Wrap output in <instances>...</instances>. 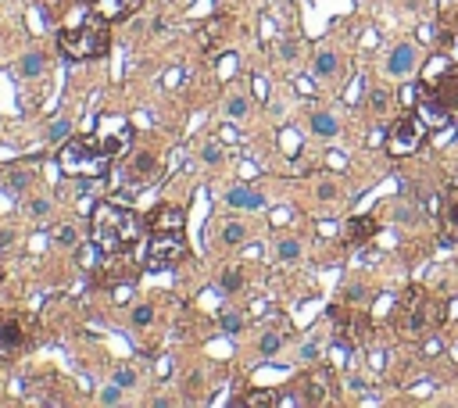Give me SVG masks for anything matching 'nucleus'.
<instances>
[{"label":"nucleus","instance_id":"2eb2a0df","mask_svg":"<svg viewBox=\"0 0 458 408\" xmlns=\"http://www.w3.org/2000/svg\"><path fill=\"white\" fill-rule=\"evenodd\" d=\"M311 129L322 133V136H333V133H337V118H333V115H315V118H311Z\"/></svg>","mask_w":458,"mask_h":408},{"label":"nucleus","instance_id":"393cba45","mask_svg":"<svg viewBox=\"0 0 458 408\" xmlns=\"http://www.w3.org/2000/svg\"><path fill=\"white\" fill-rule=\"evenodd\" d=\"M222 240H226V244H240V240H244V226H226V229H222Z\"/></svg>","mask_w":458,"mask_h":408},{"label":"nucleus","instance_id":"473e14b6","mask_svg":"<svg viewBox=\"0 0 458 408\" xmlns=\"http://www.w3.org/2000/svg\"><path fill=\"white\" fill-rule=\"evenodd\" d=\"M29 212H33V215H47V212H51V204H47V201H33V204H29Z\"/></svg>","mask_w":458,"mask_h":408},{"label":"nucleus","instance_id":"e433bc0d","mask_svg":"<svg viewBox=\"0 0 458 408\" xmlns=\"http://www.w3.org/2000/svg\"><path fill=\"white\" fill-rule=\"evenodd\" d=\"M455 190H458V186H455Z\"/></svg>","mask_w":458,"mask_h":408},{"label":"nucleus","instance_id":"5701e85b","mask_svg":"<svg viewBox=\"0 0 458 408\" xmlns=\"http://www.w3.org/2000/svg\"><path fill=\"white\" fill-rule=\"evenodd\" d=\"M218 287H222V290H240V272H222Z\"/></svg>","mask_w":458,"mask_h":408},{"label":"nucleus","instance_id":"6ab92c4d","mask_svg":"<svg viewBox=\"0 0 458 408\" xmlns=\"http://www.w3.org/2000/svg\"><path fill=\"white\" fill-rule=\"evenodd\" d=\"M297 255H301V244H297V240H283L279 244V258L283 262H294Z\"/></svg>","mask_w":458,"mask_h":408},{"label":"nucleus","instance_id":"7ed1b4c3","mask_svg":"<svg viewBox=\"0 0 458 408\" xmlns=\"http://www.w3.org/2000/svg\"><path fill=\"white\" fill-rule=\"evenodd\" d=\"M107 158L112 154L104 151L97 136H72V140H65V147L58 154L61 172H68V176H104Z\"/></svg>","mask_w":458,"mask_h":408},{"label":"nucleus","instance_id":"f8f14e48","mask_svg":"<svg viewBox=\"0 0 458 408\" xmlns=\"http://www.w3.org/2000/svg\"><path fill=\"white\" fill-rule=\"evenodd\" d=\"M229 204L233 208H262V194L247 190V186H236V190H229Z\"/></svg>","mask_w":458,"mask_h":408},{"label":"nucleus","instance_id":"39448f33","mask_svg":"<svg viewBox=\"0 0 458 408\" xmlns=\"http://www.w3.org/2000/svg\"><path fill=\"white\" fill-rule=\"evenodd\" d=\"M426 144V122L419 115H405L394 122V129L387 133V151L394 158H405V154H416Z\"/></svg>","mask_w":458,"mask_h":408},{"label":"nucleus","instance_id":"9b49d317","mask_svg":"<svg viewBox=\"0 0 458 408\" xmlns=\"http://www.w3.org/2000/svg\"><path fill=\"white\" fill-rule=\"evenodd\" d=\"M157 172V162L151 158V154H136V158L129 162V179H151Z\"/></svg>","mask_w":458,"mask_h":408},{"label":"nucleus","instance_id":"412c9836","mask_svg":"<svg viewBox=\"0 0 458 408\" xmlns=\"http://www.w3.org/2000/svg\"><path fill=\"white\" fill-rule=\"evenodd\" d=\"M40 68H43V54H29V58L22 61V72H25V75H36Z\"/></svg>","mask_w":458,"mask_h":408},{"label":"nucleus","instance_id":"9d476101","mask_svg":"<svg viewBox=\"0 0 458 408\" xmlns=\"http://www.w3.org/2000/svg\"><path fill=\"white\" fill-rule=\"evenodd\" d=\"M416 68V51L412 47H394V54H390V75H405V72H412Z\"/></svg>","mask_w":458,"mask_h":408},{"label":"nucleus","instance_id":"6e6552de","mask_svg":"<svg viewBox=\"0 0 458 408\" xmlns=\"http://www.w3.org/2000/svg\"><path fill=\"white\" fill-rule=\"evenodd\" d=\"M183 222H186V212H183V208H172V204L154 208L151 218H147L151 233H176V229H183Z\"/></svg>","mask_w":458,"mask_h":408},{"label":"nucleus","instance_id":"f704fd0d","mask_svg":"<svg viewBox=\"0 0 458 408\" xmlns=\"http://www.w3.org/2000/svg\"><path fill=\"white\" fill-rule=\"evenodd\" d=\"M236 136H240V133H236V129H233V125H226V129H222V140H226V144H233V140H236Z\"/></svg>","mask_w":458,"mask_h":408},{"label":"nucleus","instance_id":"c756f323","mask_svg":"<svg viewBox=\"0 0 458 408\" xmlns=\"http://www.w3.org/2000/svg\"><path fill=\"white\" fill-rule=\"evenodd\" d=\"M218 158H222V147H218V144L204 147V162H218Z\"/></svg>","mask_w":458,"mask_h":408},{"label":"nucleus","instance_id":"423d86ee","mask_svg":"<svg viewBox=\"0 0 458 408\" xmlns=\"http://www.w3.org/2000/svg\"><path fill=\"white\" fill-rule=\"evenodd\" d=\"M398 326L405 333H419L426 326V294L422 290H408L405 305H401V316H398Z\"/></svg>","mask_w":458,"mask_h":408},{"label":"nucleus","instance_id":"72a5a7b5","mask_svg":"<svg viewBox=\"0 0 458 408\" xmlns=\"http://www.w3.org/2000/svg\"><path fill=\"white\" fill-rule=\"evenodd\" d=\"M118 398H122V394H118V390H115V387H107V390H104V394H101V401H104V405H115Z\"/></svg>","mask_w":458,"mask_h":408},{"label":"nucleus","instance_id":"1a4fd4ad","mask_svg":"<svg viewBox=\"0 0 458 408\" xmlns=\"http://www.w3.org/2000/svg\"><path fill=\"white\" fill-rule=\"evenodd\" d=\"M144 4V0H93V8H97L107 22H122L129 18V14H136V8Z\"/></svg>","mask_w":458,"mask_h":408},{"label":"nucleus","instance_id":"4be33fe9","mask_svg":"<svg viewBox=\"0 0 458 408\" xmlns=\"http://www.w3.org/2000/svg\"><path fill=\"white\" fill-rule=\"evenodd\" d=\"M279 344H283L279 333H268V337L262 340V355H276V351H279Z\"/></svg>","mask_w":458,"mask_h":408},{"label":"nucleus","instance_id":"b1692460","mask_svg":"<svg viewBox=\"0 0 458 408\" xmlns=\"http://www.w3.org/2000/svg\"><path fill=\"white\" fill-rule=\"evenodd\" d=\"M68 129H72V125H68L65 118H61V122H54V125H51V133H47V136H51V140H68Z\"/></svg>","mask_w":458,"mask_h":408},{"label":"nucleus","instance_id":"cd10ccee","mask_svg":"<svg viewBox=\"0 0 458 408\" xmlns=\"http://www.w3.org/2000/svg\"><path fill=\"white\" fill-rule=\"evenodd\" d=\"M276 401V394H268V390H262V394H251L244 405H272Z\"/></svg>","mask_w":458,"mask_h":408},{"label":"nucleus","instance_id":"c9c22d12","mask_svg":"<svg viewBox=\"0 0 458 408\" xmlns=\"http://www.w3.org/2000/svg\"><path fill=\"white\" fill-rule=\"evenodd\" d=\"M333 194H337V190H333L329 183H322V186H319V197H333Z\"/></svg>","mask_w":458,"mask_h":408},{"label":"nucleus","instance_id":"f03ea898","mask_svg":"<svg viewBox=\"0 0 458 408\" xmlns=\"http://www.w3.org/2000/svg\"><path fill=\"white\" fill-rule=\"evenodd\" d=\"M107 43H112V33H107V18L93 8L86 14H75V22H68L58 33V47L65 51V58L72 61H90L107 54Z\"/></svg>","mask_w":458,"mask_h":408},{"label":"nucleus","instance_id":"aec40b11","mask_svg":"<svg viewBox=\"0 0 458 408\" xmlns=\"http://www.w3.org/2000/svg\"><path fill=\"white\" fill-rule=\"evenodd\" d=\"M333 68H337V58H333V54H319V61H315V72H319V75H329Z\"/></svg>","mask_w":458,"mask_h":408},{"label":"nucleus","instance_id":"a211bd4d","mask_svg":"<svg viewBox=\"0 0 458 408\" xmlns=\"http://www.w3.org/2000/svg\"><path fill=\"white\" fill-rule=\"evenodd\" d=\"M444 218H448V226L458 233V190L448 197V208H444Z\"/></svg>","mask_w":458,"mask_h":408},{"label":"nucleus","instance_id":"4468645a","mask_svg":"<svg viewBox=\"0 0 458 408\" xmlns=\"http://www.w3.org/2000/svg\"><path fill=\"white\" fill-rule=\"evenodd\" d=\"M347 233H351V240H366V237L376 233V222H372V218H358V222H351Z\"/></svg>","mask_w":458,"mask_h":408},{"label":"nucleus","instance_id":"bb28decb","mask_svg":"<svg viewBox=\"0 0 458 408\" xmlns=\"http://www.w3.org/2000/svg\"><path fill=\"white\" fill-rule=\"evenodd\" d=\"M115 383H118V387H133V383H136V372H133V369H118V372H115Z\"/></svg>","mask_w":458,"mask_h":408},{"label":"nucleus","instance_id":"f257e3e1","mask_svg":"<svg viewBox=\"0 0 458 408\" xmlns=\"http://www.w3.org/2000/svg\"><path fill=\"white\" fill-rule=\"evenodd\" d=\"M90 240L101 255H122L125 247H136L144 240V218L122 204L101 201L90 218Z\"/></svg>","mask_w":458,"mask_h":408},{"label":"nucleus","instance_id":"f3484780","mask_svg":"<svg viewBox=\"0 0 458 408\" xmlns=\"http://www.w3.org/2000/svg\"><path fill=\"white\" fill-rule=\"evenodd\" d=\"M29 179H33L29 172H11V176H8V190L11 194H22L25 186H29Z\"/></svg>","mask_w":458,"mask_h":408},{"label":"nucleus","instance_id":"c85d7f7f","mask_svg":"<svg viewBox=\"0 0 458 408\" xmlns=\"http://www.w3.org/2000/svg\"><path fill=\"white\" fill-rule=\"evenodd\" d=\"M226 112H229V115H244V112H247V101H244V97H233V101L226 104Z\"/></svg>","mask_w":458,"mask_h":408},{"label":"nucleus","instance_id":"2f4dec72","mask_svg":"<svg viewBox=\"0 0 458 408\" xmlns=\"http://www.w3.org/2000/svg\"><path fill=\"white\" fill-rule=\"evenodd\" d=\"M72 240H75V229L72 226H61L58 229V244H72Z\"/></svg>","mask_w":458,"mask_h":408},{"label":"nucleus","instance_id":"7c9ffc66","mask_svg":"<svg viewBox=\"0 0 458 408\" xmlns=\"http://www.w3.org/2000/svg\"><path fill=\"white\" fill-rule=\"evenodd\" d=\"M222 329L226 333H236L240 329V316H222Z\"/></svg>","mask_w":458,"mask_h":408},{"label":"nucleus","instance_id":"0eeeda50","mask_svg":"<svg viewBox=\"0 0 458 408\" xmlns=\"http://www.w3.org/2000/svg\"><path fill=\"white\" fill-rule=\"evenodd\" d=\"M426 86H430V90L437 93V101L444 104L451 115L458 112V68L444 65V72H440V75H433V79L426 83Z\"/></svg>","mask_w":458,"mask_h":408},{"label":"nucleus","instance_id":"a878e982","mask_svg":"<svg viewBox=\"0 0 458 408\" xmlns=\"http://www.w3.org/2000/svg\"><path fill=\"white\" fill-rule=\"evenodd\" d=\"M151 319H154V311H151L147 305H140V308L133 311V322H136V326H147Z\"/></svg>","mask_w":458,"mask_h":408},{"label":"nucleus","instance_id":"ddd939ff","mask_svg":"<svg viewBox=\"0 0 458 408\" xmlns=\"http://www.w3.org/2000/svg\"><path fill=\"white\" fill-rule=\"evenodd\" d=\"M22 344V326L14 319H4L0 322V348H18Z\"/></svg>","mask_w":458,"mask_h":408},{"label":"nucleus","instance_id":"20e7f679","mask_svg":"<svg viewBox=\"0 0 458 408\" xmlns=\"http://www.w3.org/2000/svg\"><path fill=\"white\" fill-rule=\"evenodd\" d=\"M186 258V240H183V229L176 233H154L151 244L144 247V269H168Z\"/></svg>","mask_w":458,"mask_h":408},{"label":"nucleus","instance_id":"dca6fc26","mask_svg":"<svg viewBox=\"0 0 458 408\" xmlns=\"http://www.w3.org/2000/svg\"><path fill=\"white\" fill-rule=\"evenodd\" d=\"M308 387H311V390H308V401H322V398H326V390H322V387H326V372H315L311 380H308Z\"/></svg>","mask_w":458,"mask_h":408}]
</instances>
